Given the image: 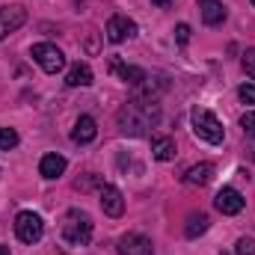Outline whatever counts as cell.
Here are the masks:
<instances>
[{
	"label": "cell",
	"mask_w": 255,
	"mask_h": 255,
	"mask_svg": "<svg viewBox=\"0 0 255 255\" xmlns=\"http://www.w3.org/2000/svg\"><path fill=\"white\" fill-rule=\"evenodd\" d=\"M116 122H119V130L125 136H145L160 122V107L154 101H148V98H133L119 110Z\"/></svg>",
	"instance_id": "cell-1"
},
{
	"label": "cell",
	"mask_w": 255,
	"mask_h": 255,
	"mask_svg": "<svg viewBox=\"0 0 255 255\" xmlns=\"http://www.w3.org/2000/svg\"><path fill=\"white\" fill-rule=\"evenodd\" d=\"M63 238H65V244H71V247H86L92 241V217L86 211L71 208L63 220Z\"/></svg>",
	"instance_id": "cell-2"
},
{
	"label": "cell",
	"mask_w": 255,
	"mask_h": 255,
	"mask_svg": "<svg viewBox=\"0 0 255 255\" xmlns=\"http://www.w3.org/2000/svg\"><path fill=\"white\" fill-rule=\"evenodd\" d=\"M190 125H193V133H196L199 139L211 142V145H220V142L226 139V130H223L220 119H217L211 110H202V107H196V110L190 113Z\"/></svg>",
	"instance_id": "cell-3"
},
{
	"label": "cell",
	"mask_w": 255,
	"mask_h": 255,
	"mask_svg": "<svg viewBox=\"0 0 255 255\" xmlns=\"http://www.w3.org/2000/svg\"><path fill=\"white\" fill-rule=\"evenodd\" d=\"M15 235H18L21 244H36V241H42V235H45L42 217H39L36 211H21V214L15 217Z\"/></svg>",
	"instance_id": "cell-4"
},
{
	"label": "cell",
	"mask_w": 255,
	"mask_h": 255,
	"mask_svg": "<svg viewBox=\"0 0 255 255\" xmlns=\"http://www.w3.org/2000/svg\"><path fill=\"white\" fill-rule=\"evenodd\" d=\"M33 60L42 65L48 74H57V71H63L65 65V54L57 48V45H48V42H39V45H33Z\"/></svg>",
	"instance_id": "cell-5"
},
{
	"label": "cell",
	"mask_w": 255,
	"mask_h": 255,
	"mask_svg": "<svg viewBox=\"0 0 255 255\" xmlns=\"http://www.w3.org/2000/svg\"><path fill=\"white\" fill-rule=\"evenodd\" d=\"M244 205H247V199L235 190V187H223V190L214 196V208H217L220 214H226V217L241 214V211H244Z\"/></svg>",
	"instance_id": "cell-6"
},
{
	"label": "cell",
	"mask_w": 255,
	"mask_h": 255,
	"mask_svg": "<svg viewBox=\"0 0 255 255\" xmlns=\"http://www.w3.org/2000/svg\"><path fill=\"white\" fill-rule=\"evenodd\" d=\"M98 199H101V208H104L107 217H122V214H125V196H122L119 187L101 184V187H98Z\"/></svg>",
	"instance_id": "cell-7"
},
{
	"label": "cell",
	"mask_w": 255,
	"mask_h": 255,
	"mask_svg": "<svg viewBox=\"0 0 255 255\" xmlns=\"http://www.w3.org/2000/svg\"><path fill=\"white\" fill-rule=\"evenodd\" d=\"M27 21V9L12 3V6H0V39H6L9 33H15L21 24Z\"/></svg>",
	"instance_id": "cell-8"
},
{
	"label": "cell",
	"mask_w": 255,
	"mask_h": 255,
	"mask_svg": "<svg viewBox=\"0 0 255 255\" xmlns=\"http://www.w3.org/2000/svg\"><path fill=\"white\" fill-rule=\"evenodd\" d=\"M119 255H154V247L145 235L139 232H130L119 241Z\"/></svg>",
	"instance_id": "cell-9"
},
{
	"label": "cell",
	"mask_w": 255,
	"mask_h": 255,
	"mask_svg": "<svg viewBox=\"0 0 255 255\" xmlns=\"http://www.w3.org/2000/svg\"><path fill=\"white\" fill-rule=\"evenodd\" d=\"M136 33V24L128 18V15H113L110 21H107V39L113 42V45H119V42H125Z\"/></svg>",
	"instance_id": "cell-10"
},
{
	"label": "cell",
	"mask_w": 255,
	"mask_h": 255,
	"mask_svg": "<svg viewBox=\"0 0 255 255\" xmlns=\"http://www.w3.org/2000/svg\"><path fill=\"white\" fill-rule=\"evenodd\" d=\"M95 136H98V125H95V119H92V116H80V119L74 122L71 139H74L77 145H86V142H92Z\"/></svg>",
	"instance_id": "cell-11"
},
{
	"label": "cell",
	"mask_w": 255,
	"mask_h": 255,
	"mask_svg": "<svg viewBox=\"0 0 255 255\" xmlns=\"http://www.w3.org/2000/svg\"><path fill=\"white\" fill-rule=\"evenodd\" d=\"M199 9H202V21L208 27H217L226 21V6L220 0H199Z\"/></svg>",
	"instance_id": "cell-12"
},
{
	"label": "cell",
	"mask_w": 255,
	"mask_h": 255,
	"mask_svg": "<svg viewBox=\"0 0 255 255\" xmlns=\"http://www.w3.org/2000/svg\"><path fill=\"white\" fill-rule=\"evenodd\" d=\"M110 68H113V71H116V74H119V77H122L125 83H130V86H139V83H142V80L148 77V71H145V68H136V65H125L122 60H113V63H110Z\"/></svg>",
	"instance_id": "cell-13"
},
{
	"label": "cell",
	"mask_w": 255,
	"mask_h": 255,
	"mask_svg": "<svg viewBox=\"0 0 255 255\" xmlns=\"http://www.w3.org/2000/svg\"><path fill=\"white\" fill-rule=\"evenodd\" d=\"M39 172H42V178H60L65 172V157L63 154H45L39 163Z\"/></svg>",
	"instance_id": "cell-14"
},
{
	"label": "cell",
	"mask_w": 255,
	"mask_h": 255,
	"mask_svg": "<svg viewBox=\"0 0 255 255\" xmlns=\"http://www.w3.org/2000/svg\"><path fill=\"white\" fill-rule=\"evenodd\" d=\"M211 178H214V166H211V163H196V166H190V169L184 172V181L193 184V187H205Z\"/></svg>",
	"instance_id": "cell-15"
},
{
	"label": "cell",
	"mask_w": 255,
	"mask_h": 255,
	"mask_svg": "<svg viewBox=\"0 0 255 255\" xmlns=\"http://www.w3.org/2000/svg\"><path fill=\"white\" fill-rule=\"evenodd\" d=\"M65 83L74 89V86H89L92 83V68L86 63H77L68 68V74H65Z\"/></svg>",
	"instance_id": "cell-16"
},
{
	"label": "cell",
	"mask_w": 255,
	"mask_h": 255,
	"mask_svg": "<svg viewBox=\"0 0 255 255\" xmlns=\"http://www.w3.org/2000/svg\"><path fill=\"white\" fill-rule=\"evenodd\" d=\"M151 154L157 157V160H172L175 157V139L172 136H154L151 139Z\"/></svg>",
	"instance_id": "cell-17"
},
{
	"label": "cell",
	"mask_w": 255,
	"mask_h": 255,
	"mask_svg": "<svg viewBox=\"0 0 255 255\" xmlns=\"http://www.w3.org/2000/svg\"><path fill=\"white\" fill-rule=\"evenodd\" d=\"M208 226H211V220H208V214H190L187 217V226H184V235L187 238H199V235H205L208 232Z\"/></svg>",
	"instance_id": "cell-18"
},
{
	"label": "cell",
	"mask_w": 255,
	"mask_h": 255,
	"mask_svg": "<svg viewBox=\"0 0 255 255\" xmlns=\"http://www.w3.org/2000/svg\"><path fill=\"white\" fill-rule=\"evenodd\" d=\"M18 145V133L12 128H0V151H9Z\"/></svg>",
	"instance_id": "cell-19"
},
{
	"label": "cell",
	"mask_w": 255,
	"mask_h": 255,
	"mask_svg": "<svg viewBox=\"0 0 255 255\" xmlns=\"http://www.w3.org/2000/svg\"><path fill=\"white\" fill-rule=\"evenodd\" d=\"M235 253L238 255H255V241L253 238H241V241L235 244Z\"/></svg>",
	"instance_id": "cell-20"
},
{
	"label": "cell",
	"mask_w": 255,
	"mask_h": 255,
	"mask_svg": "<svg viewBox=\"0 0 255 255\" xmlns=\"http://www.w3.org/2000/svg\"><path fill=\"white\" fill-rule=\"evenodd\" d=\"M238 95H241V101H244V104H255V86H253V83H244V86L238 89Z\"/></svg>",
	"instance_id": "cell-21"
},
{
	"label": "cell",
	"mask_w": 255,
	"mask_h": 255,
	"mask_svg": "<svg viewBox=\"0 0 255 255\" xmlns=\"http://www.w3.org/2000/svg\"><path fill=\"white\" fill-rule=\"evenodd\" d=\"M244 71L255 80V48H250V51L244 54Z\"/></svg>",
	"instance_id": "cell-22"
},
{
	"label": "cell",
	"mask_w": 255,
	"mask_h": 255,
	"mask_svg": "<svg viewBox=\"0 0 255 255\" xmlns=\"http://www.w3.org/2000/svg\"><path fill=\"white\" fill-rule=\"evenodd\" d=\"M241 128L250 133V136H255V110H250V113H244V119H241Z\"/></svg>",
	"instance_id": "cell-23"
},
{
	"label": "cell",
	"mask_w": 255,
	"mask_h": 255,
	"mask_svg": "<svg viewBox=\"0 0 255 255\" xmlns=\"http://www.w3.org/2000/svg\"><path fill=\"white\" fill-rule=\"evenodd\" d=\"M175 42H178V45H187V42H190V27H187V24H178V27H175Z\"/></svg>",
	"instance_id": "cell-24"
},
{
	"label": "cell",
	"mask_w": 255,
	"mask_h": 255,
	"mask_svg": "<svg viewBox=\"0 0 255 255\" xmlns=\"http://www.w3.org/2000/svg\"><path fill=\"white\" fill-rule=\"evenodd\" d=\"M95 184H98V175H95V172H89V175H86L83 181L77 178V184H74V187H77V190H92Z\"/></svg>",
	"instance_id": "cell-25"
},
{
	"label": "cell",
	"mask_w": 255,
	"mask_h": 255,
	"mask_svg": "<svg viewBox=\"0 0 255 255\" xmlns=\"http://www.w3.org/2000/svg\"><path fill=\"white\" fill-rule=\"evenodd\" d=\"M151 3H154V6H169L172 0H151Z\"/></svg>",
	"instance_id": "cell-26"
},
{
	"label": "cell",
	"mask_w": 255,
	"mask_h": 255,
	"mask_svg": "<svg viewBox=\"0 0 255 255\" xmlns=\"http://www.w3.org/2000/svg\"><path fill=\"white\" fill-rule=\"evenodd\" d=\"M0 255H9V247H0Z\"/></svg>",
	"instance_id": "cell-27"
},
{
	"label": "cell",
	"mask_w": 255,
	"mask_h": 255,
	"mask_svg": "<svg viewBox=\"0 0 255 255\" xmlns=\"http://www.w3.org/2000/svg\"><path fill=\"white\" fill-rule=\"evenodd\" d=\"M253 6H255V0H253Z\"/></svg>",
	"instance_id": "cell-28"
}]
</instances>
